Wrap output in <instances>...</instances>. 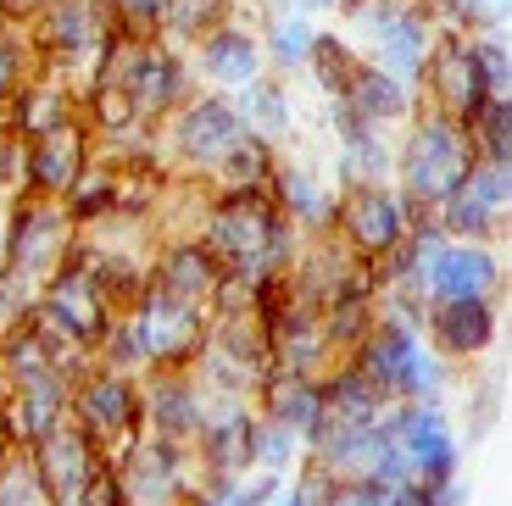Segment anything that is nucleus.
<instances>
[{
	"mask_svg": "<svg viewBox=\"0 0 512 506\" xmlns=\"http://www.w3.org/2000/svg\"><path fill=\"white\" fill-rule=\"evenodd\" d=\"M474 145H468V128L457 117L435 112V106H418L407 128H401V145H396V184L418 212H435L462 178L474 173Z\"/></svg>",
	"mask_w": 512,
	"mask_h": 506,
	"instance_id": "1",
	"label": "nucleus"
},
{
	"mask_svg": "<svg viewBox=\"0 0 512 506\" xmlns=\"http://www.w3.org/2000/svg\"><path fill=\"white\" fill-rule=\"evenodd\" d=\"M351 362H357L390 401L446 406V395L457 390V367H451L446 356H435L423 345V334L407 329V323H396V317H373V329L357 340Z\"/></svg>",
	"mask_w": 512,
	"mask_h": 506,
	"instance_id": "2",
	"label": "nucleus"
},
{
	"mask_svg": "<svg viewBox=\"0 0 512 506\" xmlns=\"http://www.w3.org/2000/svg\"><path fill=\"white\" fill-rule=\"evenodd\" d=\"M245 134H251V128H245L234 95H218V89H195L190 101L156 128L162 162H173L179 173H190V178H212L218 162L245 140Z\"/></svg>",
	"mask_w": 512,
	"mask_h": 506,
	"instance_id": "3",
	"label": "nucleus"
},
{
	"mask_svg": "<svg viewBox=\"0 0 512 506\" xmlns=\"http://www.w3.org/2000/svg\"><path fill=\"white\" fill-rule=\"evenodd\" d=\"M84 256H90V234H78L73 251L62 256V267H56L51 279L39 284V306L34 317L45 323V329L56 334V340H67L73 351H90L106 340V329H112V306H106V295L90 284V273H84Z\"/></svg>",
	"mask_w": 512,
	"mask_h": 506,
	"instance_id": "4",
	"label": "nucleus"
},
{
	"mask_svg": "<svg viewBox=\"0 0 512 506\" xmlns=\"http://www.w3.org/2000/svg\"><path fill=\"white\" fill-rule=\"evenodd\" d=\"M128 329L140 340L145 373H173V367H195L206 345V329H212V312L195 301H173L167 290L145 284L134 301H128Z\"/></svg>",
	"mask_w": 512,
	"mask_h": 506,
	"instance_id": "5",
	"label": "nucleus"
},
{
	"mask_svg": "<svg viewBox=\"0 0 512 506\" xmlns=\"http://www.w3.org/2000/svg\"><path fill=\"white\" fill-rule=\"evenodd\" d=\"M273 356H268V334L251 312L234 317H212L206 329V345L195 356V379L206 384V395H245L256 401V390L268 384Z\"/></svg>",
	"mask_w": 512,
	"mask_h": 506,
	"instance_id": "6",
	"label": "nucleus"
},
{
	"mask_svg": "<svg viewBox=\"0 0 512 506\" xmlns=\"http://www.w3.org/2000/svg\"><path fill=\"white\" fill-rule=\"evenodd\" d=\"M117 89L128 95V106H134V117H140L145 128H162L167 117L195 95V67L179 45L145 34V39L128 45L123 67H117Z\"/></svg>",
	"mask_w": 512,
	"mask_h": 506,
	"instance_id": "7",
	"label": "nucleus"
},
{
	"mask_svg": "<svg viewBox=\"0 0 512 506\" xmlns=\"http://www.w3.org/2000/svg\"><path fill=\"white\" fill-rule=\"evenodd\" d=\"M412 217H423L396 184H362V190H340V206H334V240L346 245L357 262H384L407 240Z\"/></svg>",
	"mask_w": 512,
	"mask_h": 506,
	"instance_id": "8",
	"label": "nucleus"
},
{
	"mask_svg": "<svg viewBox=\"0 0 512 506\" xmlns=\"http://www.w3.org/2000/svg\"><path fill=\"white\" fill-rule=\"evenodd\" d=\"M28 39H34L39 73H78L90 67V56L101 51L106 28H112V6L106 0H45L34 17H28Z\"/></svg>",
	"mask_w": 512,
	"mask_h": 506,
	"instance_id": "9",
	"label": "nucleus"
},
{
	"mask_svg": "<svg viewBox=\"0 0 512 506\" xmlns=\"http://www.w3.org/2000/svg\"><path fill=\"white\" fill-rule=\"evenodd\" d=\"M73 423L101 445L106 456H117L128 440L145 434V401H140V379L134 373H112L95 362L84 379L73 384Z\"/></svg>",
	"mask_w": 512,
	"mask_h": 506,
	"instance_id": "10",
	"label": "nucleus"
},
{
	"mask_svg": "<svg viewBox=\"0 0 512 506\" xmlns=\"http://www.w3.org/2000/svg\"><path fill=\"white\" fill-rule=\"evenodd\" d=\"M78 228L67 223L62 201H39V195L17 190L6 201V267L23 273V279L45 284L62 267V256L73 251Z\"/></svg>",
	"mask_w": 512,
	"mask_h": 506,
	"instance_id": "11",
	"label": "nucleus"
},
{
	"mask_svg": "<svg viewBox=\"0 0 512 506\" xmlns=\"http://www.w3.org/2000/svg\"><path fill=\"white\" fill-rule=\"evenodd\" d=\"M279 223L284 217H279V206H273L268 190H218L212 201H206L195 234H201L206 251L234 273V267H245L262 245H268V234Z\"/></svg>",
	"mask_w": 512,
	"mask_h": 506,
	"instance_id": "12",
	"label": "nucleus"
},
{
	"mask_svg": "<svg viewBox=\"0 0 512 506\" xmlns=\"http://www.w3.org/2000/svg\"><path fill=\"white\" fill-rule=\"evenodd\" d=\"M390 434L396 451L407 456V473L418 484H446L462 473V440L451 429L446 406H423V401H390Z\"/></svg>",
	"mask_w": 512,
	"mask_h": 506,
	"instance_id": "13",
	"label": "nucleus"
},
{
	"mask_svg": "<svg viewBox=\"0 0 512 506\" xmlns=\"http://www.w3.org/2000/svg\"><path fill=\"white\" fill-rule=\"evenodd\" d=\"M507 212H512V167L474 162V173L462 178L457 190L435 206V223H440V234H446V240L496 245Z\"/></svg>",
	"mask_w": 512,
	"mask_h": 506,
	"instance_id": "14",
	"label": "nucleus"
},
{
	"mask_svg": "<svg viewBox=\"0 0 512 506\" xmlns=\"http://www.w3.org/2000/svg\"><path fill=\"white\" fill-rule=\"evenodd\" d=\"M112 462H117V473H123V490L134 506H179L184 495L195 490V473H201L190 445L156 440V434L128 440Z\"/></svg>",
	"mask_w": 512,
	"mask_h": 506,
	"instance_id": "15",
	"label": "nucleus"
},
{
	"mask_svg": "<svg viewBox=\"0 0 512 506\" xmlns=\"http://www.w3.org/2000/svg\"><path fill=\"white\" fill-rule=\"evenodd\" d=\"M418 101L435 106V112H446V117H457L462 128L479 117V106L490 101V89H485V78H479L468 34L440 28L435 51H429V62H423V73H418Z\"/></svg>",
	"mask_w": 512,
	"mask_h": 506,
	"instance_id": "16",
	"label": "nucleus"
},
{
	"mask_svg": "<svg viewBox=\"0 0 512 506\" xmlns=\"http://www.w3.org/2000/svg\"><path fill=\"white\" fill-rule=\"evenodd\" d=\"M256 429H262V412L245 395H212L206 406V423L195 434L190 456L201 473H223V479H245L256 473Z\"/></svg>",
	"mask_w": 512,
	"mask_h": 506,
	"instance_id": "17",
	"label": "nucleus"
},
{
	"mask_svg": "<svg viewBox=\"0 0 512 506\" xmlns=\"http://www.w3.org/2000/svg\"><path fill=\"white\" fill-rule=\"evenodd\" d=\"M190 67L201 73L195 84L218 89V95H240L245 84H256V78L268 73L262 34L251 23H240V17H229V23H218L212 34H201L190 45Z\"/></svg>",
	"mask_w": 512,
	"mask_h": 506,
	"instance_id": "18",
	"label": "nucleus"
},
{
	"mask_svg": "<svg viewBox=\"0 0 512 506\" xmlns=\"http://www.w3.org/2000/svg\"><path fill=\"white\" fill-rule=\"evenodd\" d=\"M501 340V306L490 301H429L423 306V345L446 356L451 367L479 362Z\"/></svg>",
	"mask_w": 512,
	"mask_h": 506,
	"instance_id": "19",
	"label": "nucleus"
},
{
	"mask_svg": "<svg viewBox=\"0 0 512 506\" xmlns=\"http://www.w3.org/2000/svg\"><path fill=\"white\" fill-rule=\"evenodd\" d=\"M140 401H145V434L173 440V445H195L212 395L195 379V367H173V373H140Z\"/></svg>",
	"mask_w": 512,
	"mask_h": 506,
	"instance_id": "20",
	"label": "nucleus"
},
{
	"mask_svg": "<svg viewBox=\"0 0 512 506\" xmlns=\"http://www.w3.org/2000/svg\"><path fill=\"white\" fill-rule=\"evenodd\" d=\"M423 301H490L501 295V256L496 245H468V240H440L418 284Z\"/></svg>",
	"mask_w": 512,
	"mask_h": 506,
	"instance_id": "21",
	"label": "nucleus"
},
{
	"mask_svg": "<svg viewBox=\"0 0 512 506\" xmlns=\"http://www.w3.org/2000/svg\"><path fill=\"white\" fill-rule=\"evenodd\" d=\"M28 456H34V468H39V479L51 484V495H56V506H73L78 495L95 484V473L112 462V456L101 451V445L90 440V434L78 429L73 418L62 423V429H51L39 445H28Z\"/></svg>",
	"mask_w": 512,
	"mask_h": 506,
	"instance_id": "22",
	"label": "nucleus"
},
{
	"mask_svg": "<svg viewBox=\"0 0 512 506\" xmlns=\"http://www.w3.org/2000/svg\"><path fill=\"white\" fill-rule=\"evenodd\" d=\"M78 123H84V106H78L73 78L39 73V78H28L12 95V106H6V134H12L17 145L51 140V134H67V128H78Z\"/></svg>",
	"mask_w": 512,
	"mask_h": 506,
	"instance_id": "23",
	"label": "nucleus"
},
{
	"mask_svg": "<svg viewBox=\"0 0 512 506\" xmlns=\"http://www.w3.org/2000/svg\"><path fill=\"white\" fill-rule=\"evenodd\" d=\"M268 195H273V206H279V217L301 234V240H323V234H334V206H340V190L323 184L318 167L279 156V167H273V178H268Z\"/></svg>",
	"mask_w": 512,
	"mask_h": 506,
	"instance_id": "24",
	"label": "nucleus"
},
{
	"mask_svg": "<svg viewBox=\"0 0 512 506\" xmlns=\"http://www.w3.org/2000/svg\"><path fill=\"white\" fill-rule=\"evenodd\" d=\"M90 162H95V134H90L84 123L67 128V134H51V140L23 145V195L62 201Z\"/></svg>",
	"mask_w": 512,
	"mask_h": 506,
	"instance_id": "25",
	"label": "nucleus"
},
{
	"mask_svg": "<svg viewBox=\"0 0 512 506\" xmlns=\"http://www.w3.org/2000/svg\"><path fill=\"white\" fill-rule=\"evenodd\" d=\"M0 401H6V418H12V440L28 451V445H39L51 429H62L73 418V379L62 367H51V373H34V379L12 384Z\"/></svg>",
	"mask_w": 512,
	"mask_h": 506,
	"instance_id": "26",
	"label": "nucleus"
},
{
	"mask_svg": "<svg viewBox=\"0 0 512 506\" xmlns=\"http://www.w3.org/2000/svg\"><path fill=\"white\" fill-rule=\"evenodd\" d=\"M223 273H229V267L206 251L201 234H173V240L151 256L156 290H167L173 301H195V306H206V312H212V295H218Z\"/></svg>",
	"mask_w": 512,
	"mask_h": 506,
	"instance_id": "27",
	"label": "nucleus"
},
{
	"mask_svg": "<svg viewBox=\"0 0 512 506\" xmlns=\"http://www.w3.org/2000/svg\"><path fill=\"white\" fill-rule=\"evenodd\" d=\"M435 39H440L435 12H429L423 0H401V12L368 39V45H373L368 62H379L384 73H396V78H407V84H418L423 62H429V51H435Z\"/></svg>",
	"mask_w": 512,
	"mask_h": 506,
	"instance_id": "28",
	"label": "nucleus"
},
{
	"mask_svg": "<svg viewBox=\"0 0 512 506\" xmlns=\"http://www.w3.org/2000/svg\"><path fill=\"white\" fill-rule=\"evenodd\" d=\"M268 356L273 373H290V379H318L323 367L334 362L329 340H323V317L307 306H284V317L268 329Z\"/></svg>",
	"mask_w": 512,
	"mask_h": 506,
	"instance_id": "29",
	"label": "nucleus"
},
{
	"mask_svg": "<svg viewBox=\"0 0 512 506\" xmlns=\"http://www.w3.org/2000/svg\"><path fill=\"white\" fill-rule=\"evenodd\" d=\"M346 101L357 106V117L368 128H407L412 117H418V84H407V78L384 73L379 62H362V73L351 78Z\"/></svg>",
	"mask_w": 512,
	"mask_h": 506,
	"instance_id": "30",
	"label": "nucleus"
},
{
	"mask_svg": "<svg viewBox=\"0 0 512 506\" xmlns=\"http://www.w3.org/2000/svg\"><path fill=\"white\" fill-rule=\"evenodd\" d=\"M318 390H323V423H379L384 406H390V395H384L351 356H334V362L323 367Z\"/></svg>",
	"mask_w": 512,
	"mask_h": 506,
	"instance_id": "31",
	"label": "nucleus"
},
{
	"mask_svg": "<svg viewBox=\"0 0 512 506\" xmlns=\"http://www.w3.org/2000/svg\"><path fill=\"white\" fill-rule=\"evenodd\" d=\"M256 412L273 418V423H284L290 434H301V451H312V440L323 434V390H318V379L268 373V384L256 390Z\"/></svg>",
	"mask_w": 512,
	"mask_h": 506,
	"instance_id": "32",
	"label": "nucleus"
},
{
	"mask_svg": "<svg viewBox=\"0 0 512 506\" xmlns=\"http://www.w3.org/2000/svg\"><path fill=\"white\" fill-rule=\"evenodd\" d=\"M390 178H396V145L384 128L334 140V190H362V184H390Z\"/></svg>",
	"mask_w": 512,
	"mask_h": 506,
	"instance_id": "33",
	"label": "nucleus"
},
{
	"mask_svg": "<svg viewBox=\"0 0 512 506\" xmlns=\"http://www.w3.org/2000/svg\"><path fill=\"white\" fill-rule=\"evenodd\" d=\"M234 106H240L245 128H251V134H262V140L284 145V140L295 134V95H290V78L262 73L256 84H245L240 95H234Z\"/></svg>",
	"mask_w": 512,
	"mask_h": 506,
	"instance_id": "34",
	"label": "nucleus"
},
{
	"mask_svg": "<svg viewBox=\"0 0 512 506\" xmlns=\"http://www.w3.org/2000/svg\"><path fill=\"white\" fill-rule=\"evenodd\" d=\"M262 34V56H268V73L290 78V73H307V56H312V34H318V23H312L307 12H295L290 0H279L268 12V23L256 28Z\"/></svg>",
	"mask_w": 512,
	"mask_h": 506,
	"instance_id": "35",
	"label": "nucleus"
},
{
	"mask_svg": "<svg viewBox=\"0 0 512 506\" xmlns=\"http://www.w3.org/2000/svg\"><path fill=\"white\" fill-rule=\"evenodd\" d=\"M117 184H123V173H117V162H106V156H95L84 173H78V184L62 195V212L67 223L78 228V234H90V228L101 223H117Z\"/></svg>",
	"mask_w": 512,
	"mask_h": 506,
	"instance_id": "36",
	"label": "nucleus"
},
{
	"mask_svg": "<svg viewBox=\"0 0 512 506\" xmlns=\"http://www.w3.org/2000/svg\"><path fill=\"white\" fill-rule=\"evenodd\" d=\"M84 273L106 295L112 312H128V301L151 284V262H140L134 251H117V245H95V240H90V256H84Z\"/></svg>",
	"mask_w": 512,
	"mask_h": 506,
	"instance_id": "37",
	"label": "nucleus"
},
{
	"mask_svg": "<svg viewBox=\"0 0 512 506\" xmlns=\"http://www.w3.org/2000/svg\"><path fill=\"white\" fill-rule=\"evenodd\" d=\"M362 62H368V56H362L346 34H334V28H318V34H312L307 78L318 84V95H323V101H340V95L351 89V78L362 73Z\"/></svg>",
	"mask_w": 512,
	"mask_h": 506,
	"instance_id": "38",
	"label": "nucleus"
},
{
	"mask_svg": "<svg viewBox=\"0 0 512 506\" xmlns=\"http://www.w3.org/2000/svg\"><path fill=\"white\" fill-rule=\"evenodd\" d=\"M273 167H279V145L262 140V134H245V140L218 162L212 184H218V190H268Z\"/></svg>",
	"mask_w": 512,
	"mask_h": 506,
	"instance_id": "39",
	"label": "nucleus"
},
{
	"mask_svg": "<svg viewBox=\"0 0 512 506\" xmlns=\"http://www.w3.org/2000/svg\"><path fill=\"white\" fill-rule=\"evenodd\" d=\"M229 17H234V0H167V17H162V28H156V39L190 51L195 39L212 34L218 23H229Z\"/></svg>",
	"mask_w": 512,
	"mask_h": 506,
	"instance_id": "40",
	"label": "nucleus"
},
{
	"mask_svg": "<svg viewBox=\"0 0 512 506\" xmlns=\"http://www.w3.org/2000/svg\"><path fill=\"white\" fill-rule=\"evenodd\" d=\"M468 145H474L479 162L512 167V95H490L479 106V117L468 123Z\"/></svg>",
	"mask_w": 512,
	"mask_h": 506,
	"instance_id": "41",
	"label": "nucleus"
},
{
	"mask_svg": "<svg viewBox=\"0 0 512 506\" xmlns=\"http://www.w3.org/2000/svg\"><path fill=\"white\" fill-rule=\"evenodd\" d=\"M429 12H435L440 28H451V34H501V23H507V6L501 0H423Z\"/></svg>",
	"mask_w": 512,
	"mask_h": 506,
	"instance_id": "42",
	"label": "nucleus"
},
{
	"mask_svg": "<svg viewBox=\"0 0 512 506\" xmlns=\"http://www.w3.org/2000/svg\"><path fill=\"white\" fill-rule=\"evenodd\" d=\"M0 506H56L51 484L39 479L34 456L23 445H12V456L0 462Z\"/></svg>",
	"mask_w": 512,
	"mask_h": 506,
	"instance_id": "43",
	"label": "nucleus"
},
{
	"mask_svg": "<svg viewBox=\"0 0 512 506\" xmlns=\"http://www.w3.org/2000/svg\"><path fill=\"white\" fill-rule=\"evenodd\" d=\"M28 78H39L34 39H28V28L6 23V28H0V101H12Z\"/></svg>",
	"mask_w": 512,
	"mask_h": 506,
	"instance_id": "44",
	"label": "nucleus"
},
{
	"mask_svg": "<svg viewBox=\"0 0 512 506\" xmlns=\"http://www.w3.org/2000/svg\"><path fill=\"white\" fill-rule=\"evenodd\" d=\"M301 462H307V451H301V434H290L284 423L262 418V429H256V468H262V473H279V479H290Z\"/></svg>",
	"mask_w": 512,
	"mask_h": 506,
	"instance_id": "45",
	"label": "nucleus"
},
{
	"mask_svg": "<svg viewBox=\"0 0 512 506\" xmlns=\"http://www.w3.org/2000/svg\"><path fill=\"white\" fill-rule=\"evenodd\" d=\"M474 62H479V78H485L490 95H512V51L501 34H474Z\"/></svg>",
	"mask_w": 512,
	"mask_h": 506,
	"instance_id": "46",
	"label": "nucleus"
},
{
	"mask_svg": "<svg viewBox=\"0 0 512 506\" xmlns=\"http://www.w3.org/2000/svg\"><path fill=\"white\" fill-rule=\"evenodd\" d=\"M34 306H39V284L23 279V273H12V267H0V334L28 323Z\"/></svg>",
	"mask_w": 512,
	"mask_h": 506,
	"instance_id": "47",
	"label": "nucleus"
},
{
	"mask_svg": "<svg viewBox=\"0 0 512 506\" xmlns=\"http://www.w3.org/2000/svg\"><path fill=\"white\" fill-rule=\"evenodd\" d=\"M329 495H334V473L301 462V468H295V479H290V490H279L268 506H329Z\"/></svg>",
	"mask_w": 512,
	"mask_h": 506,
	"instance_id": "48",
	"label": "nucleus"
},
{
	"mask_svg": "<svg viewBox=\"0 0 512 506\" xmlns=\"http://www.w3.org/2000/svg\"><path fill=\"white\" fill-rule=\"evenodd\" d=\"M396 484L373 479V473H351V479H334V495L329 506H390Z\"/></svg>",
	"mask_w": 512,
	"mask_h": 506,
	"instance_id": "49",
	"label": "nucleus"
},
{
	"mask_svg": "<svg viewBox=\"0 0 512 506\" xmlns=\"http://www.w3.org/2000/svg\"><path fill=\"white\" fill-rule=\"evenodd\" d=\"M117 17H123L134 34H156L162 28V17H167V0H106Z\"/></svg>",
	"mask_w": 512,
	"mask_h": 506,
	"instance_id": "50",
	"label": "nucleus"
},
{
	"mask_svg": "<svg viewBox=\"0 0 512 506\" xmlns=\"http://www.w3.org/2000/svg\"><path fill=\"white\" fill-rule=\"evenodd\" d=\"M73 506H134V501H128V490H123V473H117V462H106V468L95 473V484L78 495Z\"/></svg>",
	"mask_w": 512,
	"mask_h": 506,
	"instance_id": "51",
	"label": "nucleus"
},
{
	"mask_svg": "<svg viewBox=\"0 0 512 506\" xmlns=\"http://www.w3.org/2000/svg\"><path fill=\"white\" fill-rule=\"evenodd\" d=\"M17 190H23V145L0 134V201H12Z\"/></svg>",
	"mask_w": 512,
	"mask_h": 506,
	"instance_id": "52",
	"label": "nucleus"
},
{
	"mask_svg": "<svg viewBox=\"0 0 512 506\" xmlns=\"http://www.w3.org/2000/svg\"><path fill=\"white\" fill-rule=\"evenodd\" d=\"M362 128H368V123L357 117V106H351L346 95L329 101V134H334V140H351V134H362Z\"/></svg>",
	"mask_w": 512,
	"mask_h": 506,
	"instance_id": "53",
	"label": "nucleus"
},
{
	"mask_svg": "<svg viewBox=\"0 0 512 506\" xmlns=\"http://www.w3.org/2000/svg\"><path fill=\"white\" fill-rule=\"evenodd\" d=\"M34 12H39V0H0V23H17V28H23Z\"/></svg>",
	"mask_w": 512,
	"mask_h": 506,
	"instance_id": "54",
	"label": "nucleus"
},
{
	"mask_svg": "<svg viewBox=\"0 0 512 506\" xmlns=\"http://www.w3.org/2000/svg\"><path fill=\"white\" fill-rule=\"evenodd\" d=\"M290 6H295V12H340V6H346V0H290Z\"/></svg>",
	"mask_w": 512,
	"mask_h": 506,
	"instance_id": "55",
	"label": "nucleus"
},
{
	"mask_svg": "<svg viewBox=\"0 0 512 506\" xmlns=\"http://www.w3.org/2000/svg\"><path fill=\"white\" fill-rule=\"evenodd\" d=\"M12 418H6V401H0V462H6V456H12Z\"/></svg>",
	"mask_w": 512,
	"mask_h": 506,
	"instance_id": "56",
	"label": "nucleus"
},
{
	"mask_svg": "<svg viewBox=\"0 0 512 506\" xmlns=\"http://www.w3.org/2000/svg\"><path fill=\"white\" fill-rule=\"evenodd\" d=\"M0 267H6V201H0Z\"/></svg>",
	"mask_w": 512,
	"mask_h": 506,
	"instance_id": "57",
	"label": "nucleus"
},
{
	"mask_svg": "<svg viewBox=\"0 0 512 506\" xmlns=\"http://www.w3.org/2000/svg\"><path fill=\"white\" fill-rule=\"evenodd\" d=\"M179 506H206V501H201V490H190V495H184Z\"/></svg>",
	"mask_w": 512,
	"mask_h": 506,
	"instance_id": "58",
	"label": "nucleus"
},
{
	"mask_svg": "<svg viewBox=\"0 0 512 506\" xmlns=\"http://www.w3.org/2000/svg\"><path fill=\"white\" fill-rule=\"evenodd\" d=\"M39 6H45V0H39Z\"/></svg>",
	"mask_w": 512,
	"mask_h": 506,
	"instance_id": "59",
	"label": "nucleus"
},
{
	"mask_svg": "<svg viewBox=\"0 0 512 506\" xmlns=\"http://www.w3.org/2000/svg\"><path fill=\"white\" fill-rule=\"evenodd\" d=\"M0 28H6V23H0Z\"/></svg>",
	"mask_w": 512,
	"mask_h": 506,
	"instance_id": "60",
	"label": "nucleus"
}]
</instances>
